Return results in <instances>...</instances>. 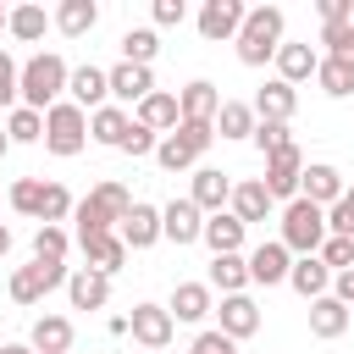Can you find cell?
Wrapping results in <instances>:
<instances>
[{
	"label": "cell",
	"instance_id": "32",
	"mask_svg": "<svg viewBox=\"0 0 354 354\" xmlns=\"http://www.w3.org/2000/svg\"><path fill=\"white\" fill-rule=\"evenodd\" d=\"M133 122H144L149 133H166V127H177V122H183V111H177V94L155 88V94L138 105V116H133Z\"/></svg>",
	"mask_w": 354,
	"mask_h": 354
},
{
	"label": "cell",
	"instance_id": "1",
	"mask_svg": "<svg viewBox=\"0 0 354 354\" xmlns=\"http://www.w3.org/2000/svg\"><path fill=\"white\" fill-rule=\"evenodd\" d=\"M138 199L122 188V183H94V194L88 199H77V210H72V221H77V243L83 238H100V232H116L122 221H127V210H133Z\"/></svg>",
	"mask_w": 354,
	"mask_h": 354
},
{
	"label": "cell",
	"instance_id": "14",
	"mask_svg": "<svg viewBox=\"0 0 354 354\" xmlns=\"http://www.w3.org/2000/svg\"><path fill=\"white\" fill-rule=\"evenodd\" d=\"M288 271H293V254H288L282 238H271V243H260V249L249 254V282H260V288L288 282Z\"/></svg>",
	"mask_w": 354,
	"mask_h": 354
},
{
	"label": "cell",
	"instance_id": "19",
	"mask_svg": "<svg viewBox=\"0 0 354 354\" xmlns=\"http://www.w3.org/2000/svg\"><path fill=\"white\" fill-rule=\"evenodd\" d=\"M77 249H83L88 271H100V277H116V271L127 266V243H122V232H100V238H83Z\"/></svg>",
	"mask_w": 354,
	"mask_h": 354
},
{
	"label": "cell",
	"instance_id": "39",
	"mask_svg": "<svg viewBox=\"0 0 354 354\" xmlns=\"http://www.w3.org/2000/svg\"><path fill=\"white\" fill-rule=\"evenodd\" d=\"M11 210H22V216H44V183L39 177H17L11 183Z\"/></svg>",
	"mask_w": 354,
	"mask_h": 354
},
{
	"label": "cell",
	"instance_id": "4",
	"mask_svg": "<svg viewBox=\"0 0 354 354\" xmlns=\"http://www.w3.org/2000/svg\"><path fill=\"white\" fill-rule=\"evenodd\" d=\"M282 243L288 254H321L326 243V210L310 199H288L282 205Z\"/></svg>",
	"mask_w": 354,
	"mask_h": 354
},
{
	"label": "cell",
	"instance_id": "52",
	"mask_svg": "<svg viewBox=\"0 0 354 354\" xmlns=\"http://www.w3.org/2000/svg\"><path fill=\"white\" fill-rule=\"evenodd\" d=\"M0 354H33V343H6Z\"/></svg>",
	"mask_w": 354,
	"mask_h": 354
},
{
	"label": "cell",
	"instance_id": "48",
	"mask_svg": "<svg viewBox=\"0 0 354 354\" xmlns=\"http://www.w3.org/2000/svg\"><path fill=\"white\" fill-rule=\"evenodd\" d=\"M315 17H321V28L326 22H348L354 17V0H315Z\"/></svg>",
	"mask_w": 354,
	"mask_h": 354
},
{
	"label": "cell",
	"instance_id": "22",
	"mask_svg": "<svg viewBox=\"0 0 354 354\" xmlns=\"http://www.w3.org/2000/svg\"><path fill=\"white\" fill-rule=\"evenodd\" d=\"M66 299H72V310H105V299H111V277L77 266V271L66 277Z\"/></svg>",
	"mask_w": 354,
	"mask_h": 354
},
{
	"label": "cell",
	"instance_id": "26",
	"mask_svg": "<svg viewBox=\"0 0 354 354\" xmlns=\"http://www.w3.org/2000/svg\"><path fill=\"white\" fill-rule=\"evenodd\" d=\"M116 232H122L127 249H149V243H160V210H155V205H133Z\"/></svg>",
	"mask_w": 354,
	"mask_h": 354
},
{
	"label": "cell",
	"instance_id": "27",
	"mask_svg": "<svg viewBox=\"0 0 354 354\" xmlns=\"http://www.w3.org/2000/svg\"><path fill=\"white\" fill-rule=\"evenodd\" d=\"M28 343H33V354H72V321L66 315H39Z\"/></svg>",
	"mask_w": 354,
	"mask_h": 354
},
{
	"label": "cell",
	"instance_id": "25",
	"mask_svg": "<svg viewBox=\"0 0 354 354\" xmlns=\"http://www.w3.org/2000/svg\"><path fill=\"white\" fill-rule=\"evenodd\" d=\"M166 310H171V321H205V315L216 310V299H210V282H177Z\"/></svg>",
	"mask_w": 354,
	"mask_h": 354
},
{
	"label": "cell",
	"instance_id": "42",
	"mask_svg": "<svg viewBox=\"0 0 354 354\" xmlns=\"http://www.w3.org/2000/svg\"><path fill=\"white\" fill-rule=\"evenodd\" d=\"M326 238H354V183H348V194L326 210Z\"/></svg>",
	"mask_w": 354,
	"mask_h": 354
},
{
	"label": "cell",
	"instance_id": "44",
	"mask_svg": "<svg viewBox=\"0 0 354 354\" xmlns=\"http://www.w3.org/2000/svg\"><path fill=\"white\" fill-rule=\"evenodd\" d=\"M17 100H22V66L0 50V105H11V111H17Z\"/></svg>",
	"mask_w": 354,
	"mask_h": 354
},
{
	"label": "cell",
	"instance_id": "53",
	"mask_svg": "<svg viewBox=\"0 0 354 354\" xmlns=\"http://www.w3.org/2000/svg\"><path fill=\"white\" fill-rule=\"evenodd\" d=\"M6 149H11V133H6V127H0V155H6Z\"/></svg>",
	"mask_w": 354,
	"mask_h": 354
},
{
	"label": "cell",
	"instance_id": "41",
	"mask_svg": "<svg viewBox=\"0 0 354 354\" xmlns=\"http://www.w3.org/2000/svg\"><path fill=\"white\" fill-rule=\"evenodd\" d=\"M321 44H326V55L354 61V22H326L321 28Z\"/></svg>",
	"mask_w": 354,
	"mask_h": 354
},
{
	"label": "cell",
	"instance_id": "23",
	"mask_svg": "<svg viewBox=\"0 0 354 354\" xmlns=\"http://www.w3.org/2000/svg\"><path fill=\"white\" fill-rule=\"evenodd\" d=\"M271 205H277V199L266 194V183H260V177H249V183H232V205H227V210H232L243 227H249V221H266V216H271Z\"/></svg>",
	"mask_w": 354,
	"mask_h": 354
},
{
	"label": "cell",
	"instance_id": "10",
	"mask_svg": "<svg viewBox=\"0 0 354 354\" xmlns=\"http://www.w3.org/2000/svg\"><path fill=\"white\" fill-rule=\"evenodd\" d=\"M127 326H133V343H144L149 354H160V348L171 343V332H177V321H171L166 304H133Z\"/></svg>",
	"mask_w": 354,
	"mask_h": 354
},
{
	"label": "cell",
	"instance_id": "51",
	"mask_svg": "<svg viewBox=\"0 0 354 354\" xmlns=\"http://www.w3.org/2000/svg\"><path fill=\"white\" fill-rule=\"evenodd\" d=\"M6 254H11V227L0 221V260H6Z\"/></svg>",
	"mask_w": 354,
	"mask_h": 354
},
{
	"label": "cell",
	"instance_id": "37",
	"mask_svg": "<svg viewBox=\"0 0 354 354\" xmlns=\"http://www.w3.org/2000/svg\"><path fill=\"white\" fill-rule=\"evenodd\" d=\"M160 55V39H155V28H127L122 33V61H133V66H149Z\"/></svg>",
	"mask_w": 354,
	"mask_h": 354
},
{
	"label": "cell",
	"instance_id": "8",
	"mask_svg": "<svg viewBox=\"0 0 354 354\" xmlns=\"http://www.w3.org/2000/svg\"><path fill=\"white\" fill-rule=\"evenodd\" d=\"M66 277H72V271H66L61 260H33V266H17V271H11V299H17V304H39V299H44L50 288H61Z\"/></svg>",
	"mask_w": 354,
	"mask_h": 354
},
{
	"label": "cell",
	"instance_id": "2",
	"mask_svg": "<svg viewBox=\"0 0 354 354\" xmlns=\"http://www.w3.org/2000/svg\"><path fill=\"white\" fill-rule=\"evenodd\" d=\"M282 28H288V17H282V6H254L249 17H243V28H238V61L243 66H266V61H277V50H282Z\"/></svg>",
	"mask_w": 354,
	"mask_h": 354
},
{
	"label": "cell",
	"instance_id": "24",
	"mask_svg": "<svg viewBox=\"0 0 354 354\" xmlns=\"http://www.w3.org/2000/svg\"><path fill=\"white\" fill-rule=\"evenodd\" d=\"M243 221L232 216V210H216V216H205V243H210V254H243Z\"/></svg>",
	"mask_w": 354,
	"mask_h": 354
},
{
	"label": "cell",
	"instance_id": "35",
	"mask_svg": "<svg viewBox=\"0 0 354 354\" xmlns=\"http://www.w3.org/2000/svg\"><path fill=\"white\" fill-rule=\"evenodd\" d=\"M254 127H260L254 105H243V100H221V116H216V133H221V138H254Z\"/></svg>",
	"mask_w": 354,
	"mask_h": 354
},
{
	"label": "cell",
	"instance_id": "50",
	"mask_svg": "<svg viewBox=\"0 0 354 354\" xmlns=\"http://www.w3.org/2000/svg\"><path fill=\"white\" fill-rule=\"evenodd\" d=\"M332 299H343V304H348V310H354V266H348V271H337V277H332Z\"/></svg>",
	"mask_w": 354,
	"mask_h": 354
},
{
	"label": "cell",
	"instance_id": "56",
	"mask_svg": "<svg viewBox=\"0 0 354 354\" xmlns=\"http://www.w3.org/2000/svg\"><path fill=\"white\" fill-rule=\"evenodd\" d=\"M348 22H354V17H348Z\"/></svg>",
	"mask_w": 354,
	"mask_h": 354
},
{
	"label": "cell",
	"instance_id": "18",
	"mask_svg": "<svg viewBox=\"0 0 354 354\" xmlns=\"http://www.w3.org/2000/svg\"><path fill=\"white\" fill-rule=\"evenodd\" d=\"M216 315H221V332H227L232 343H243V337H254V332H260V304H254L249 293H227Z\"/></svg>",
	"mask_w": 354,
	"mask_h": 354
},
{
	"label": "cell",
	"instance_id": "21",
	"mask_svg": "<svg viewBox=\"0 0 354 354\" xmlns=\"http://www.w3.org/2000/svg\"><path fill=\"white\" fill-rule=\"evenodd\" d=\"M177 111H183V122H210V127H216V116H221V94H216V83L194 77V83L177 94Z\"/></svg>",
	"mask_w": 354,
	"mask_h": 354
},
{
	"label": "cell",
	"instance_id": "33",
	"mask_svg": "<svg viewBox=\"0 0 354 354\" xmlns=\"http://www.w3.org/2000/svg\"><path fill=\"white\" fill-rule=\"evenodd\" d=\"M310 332H315V337H343V332H348V304L332 299V293L315 299V304H310Z\"/></svg>",
	"mask_w": 354,
	"mask_h": 354
},
{
	"label": "cell",
	"instance_id": "28",
	"mask_svg": "<svg viewBox=\"0 0 354 354\" xmlns=\"http://www.w3.org/2000/svg\"><path fill=\"white\" fill-rule=\"evenodd\" d=\"M315 66H321V55L310 44H288L282 39V50H277V77L282 83H304V77H315Z\"/></svg>",
	"mask_w": 354,
	"mask_h": 354
},
{
	"label": "cell",
	"instance_id": "11",
	"mask_svg": "<svg viewBox=\"0 0 354 354\" xmlns=\"http://www.w3.org/2000/svg\"><path fill=\"white\" fill-rule=\"evenodd\" d=\"M348 194V183H343V171L337 166H326V160H310L304 166V183H299V199H310V205H321V210H332L337 199Z\"/></svg>",
	"mask_w": 354,
	"mask_h": 354
},
{
	"label": "cell",
	"instance_id": "49",
	"mask_svg": "<svg viewBox=\"0 0 354 354\" xmlns=\"http://www.w3.org/2000/svg\"><path fill=\"white\" fill-rule=\"evenodd\" d=\"M188 17V6L183 0H155V28H177Z\"/></svg>",
	"mask_w": 354,
	"mask_h": 354
},
{
	"label": "cell",
	"instance_id": "34",
	"mask_svg": "<svg viewBox=\"0 0 354 354\" xmlns=\"http://www.w3.org/2000/svg\"><path fill=\"white\" fill-rule=\"evenodd\" d=\"M315 83H321V94H326V100H348V94H354V61L321 55V66H315Z\"/></svg>",
	"mask_w": 354,
	"mask_h": 354
},
{
	"label": "cell",
	"instance_id": "46",
	"mask_svg": "<svg viewBox=\"0 0 354 354\" xmlns=\"http://www.w3.org/2000/svg\"><path fill=\"white\" fill-rule=\"evenodd\" d=\"M321 260H326V271H348L354 266V238H326L321 243Z\"/></svg>",
	"mask_w": 354,
	"mask_h": 354
},
{
	"label": "cell",
	"instance_id": "17",
	"mask_svg": "<svg viewBox=\"0 0 354 354\" xmlns=\"http://www.w3.org/2000/svg\"><path fill=\"white\" fill-rule=\"evenodd\" d=\"M288 288H293L299 299H310V304L326 299V293H332V271H326V260H321V254H299L293 271H288Z\"/></svg>",
	"mask_w": 354,
	"mask_h": 354
},
{
	"label": "cell",
	"instance_id": "40",
	"mask_svg": "<svg viewBox=\"0 0 354 354\" xmlns=\"http://www.w3.org/2000/svg\"><path fill=\"white\" fill-rule=\"evenodd\" d=\"M66 249H72L66 227H39V232H33V260H61V266H66Z\"/></svg>",
	"mask_w": 354,
	"mask_h": 354
},
{
	"label": "cell",
	"instance_id": "7",
	"mask_svg": "<svg viewBox=\"0 0 354 354\" xmlns=\"http://www.w3.org/2000/svg\"><path fill=\"white\" fill-rule=\"evenodd\" d=\"M304 149L299 144H288V149H277V155H266V194L271 199H299V183H304Z\"/></svg>",
	"mask_w": 354,
	"mask_h": 354
},
{
	"label": "cell",
	"instance_id": "43",
	"mask_svg": "<svg viewBox=\"0 0 354 354\" xmlns=\"http://www.w3.org/2000/svg\"><path fill=\"white\" fill-rule=\"evenodd\" d=\"M288 144H293L288 122H260V127H254V149H260V155H277V149H288Z\"/></svg>",
	"mask_w": 354,
	"mask_h": 354
},
{
	"label": "cell",
	"instance_id": "12",
	"mask_svg": "<svg viewBox=\"0 0 354 354\" xmlns=\"http://www.w3.org/2000/svg\"><path fill=\"white\" fill-rule=\"evenodd\" d=\"M243 17H249V6H238V0H205V6H199V33H205L210 44H216V39H238Z\"/></svg>",
	"mask_w": 354,
	"mask_h": 354
},
{
	"label": "cell",
	"instance_id": "3",
	"mask_svg": "<svg viewBox=\"0 0 354 354\" xmlns=\"http://www.w3.org/2000/svg\"><path fill=\"white\" fill-rule=\"evenodd\" d=\"M66 77H72V66H66L55 50L28 55V61H22V105H28V111H50V105H61Z\"/></svg>",
	"mask_w": 354,
	"mask_h": 354
},
{
	"label": "cell",
	"instance_id": "13",
	"mask_svg": "<svg viewBox=\"0 0 354 354\" xmlns=\"http://www.w3.org/2000/svg\"><path fill=\"white\" fill-rule=\"evenodd\" d=\"M66 100L72 105H83L88 116L111 100V72H100V66H72V77H66Z\"/></svg>",
	"mask_w": 354,
	"mask_h": 354
},
{
	"label": "cell",
	"instance_id": "36",
	"mask_svg": "<svg viewBox=\"0 0 354 354\" xmlns=\"http://www.w3.org/2000/svg\"><path fill=\"white\" fill-rule=\"evenodd\" d=\"M55 17H44V6H11V39H22V44H33V39H44V28H50Z\"/></svg>",
	"mask_w": 354,
	"mask_h": 354
},
{
	"label": "cell",
	"instance_id": "38",
	"mask_svg": "<svg viewBox=\"0 0 354 354\" xmlns=\"http://www.w3.org/2000/svg\"><path fill=\"white\" fill-rule=\"evenodd\" d=\"M6 133H11V144H39V138H44V111L17 105V111L6 116Z\"/></svg>",
	"mask_w": 354,
	"mask_h": 354
},
{
	"label": "cell",
	"instance_id": "9",
	"mask_svg": "<svg viewBox=\"0 0 354 354\" xmlns=\"http://www.w3.org/2000/svg\"><path fill=\"white\" fill-rule=\"evenodd\" d=\"M160 238H171L177 249L183 243H199L205 238V210L194 199H166L160 205Z\"/></svg>",
	"mask_w": 354,
	"mask_h": 354
},
{
	"label": "cell",
	"instance_id": "5",
	"mask_svg": "<svg viewBox=\"0 0 354 354\" xmlns=\"http://www.w3.org/2000/svg\"><path fill=\"white\" fill-rule=\"evenodd\" d=\"M83 144H88V111L72 105V100L50 105V111H44V149L61 155V160H72Z\"/></svg>",
	"mask_w": 354,
	"mask_h": 354
},
{
	"label": "cell",
	"instance_id": "55",
	"mask_svg": "<svg viewBox=\"0 0 354 354\" xmlns=\"http://www.w3.org/2000/svg\"><path fill=\"white\" fill-rule=\"evenodd\" d=\"M160 354H166V348H160Z\"/></svg>",
	"mask_w": 354,
	"mask_h": 354
},
{
	"label": "cell",
	"instance_id": "30",
	"mask_svg": "<svg viewBox=\"0 0 354 354\" xmlns=\"http://www.w3.org/2000/svg\"><path fill=\"white\" fill-rule=\"evenodd\" d=\"M210 288L227 293H243L249 288V254H210Z\"/></svg>",
	"mask_w": 354,
	"mask_h": 354
},
{
	"label": "cell",
	"instance_id": "15",
	"mask_svg": "<svg viewBox=\"0 0 354 354\" xmlns=\"http://www.w3.org/2000/svg\"><path fill=\"white\" fill-rule=\"evenodd\" d=\"M149 94H155L149 66H133V61H116V66H111V100H116V105H144Z\"/></svg>",
	"mask_w": 354,
	"mask_h": 354
},
{
	"label": "cell",
	"instance_id": "31",
	"mask_svg": "<svg viewBox=\"0 0 354 354\" xmlns=\"http://www.w3.org/2000/svg\"><path fill=\"white\" fill-rule=\"evenodd\" d=\"M94 22H100V6H94V0H61V6H55V28H61L66 39L94 33Z\"/></svg>",
	"mask_w": 354,
	"mask_h": 354
},
{
	"label": "cell",
	"instance_id": "45",
	"mask_svg": "<svg viewBox=\"0 0 354 354\" xmlns=\"http://www.w3.org/2000/svg\"><path fill=\"white\" fill-rule=\"evenodd\" d=\"M155 149H160V138H155V133H149L144 122H133V127H127V138H122V155L144 160V155H155Z\"/></svg>",
	"mask_w": 354,
	"mask_h": 354
},
{
	"label": "cell",
	"instance_id": "6",
	"mask_svg": "<svg viewBox=\"0 0 354 354\" xmlns=\"http://www.w3.org/2000/svg\"><path fill=\"white\" fill-rule=\"evenodd\" d=\"M210 138H216V127L210 122H177L166 138H160V149H155V160L166 166V171H188L205 149H210Z\"/></svg>",
	"mask_w": 354,
	"mask_h": 354
},
{
	"label": "cell",
	"instance_id": "54",
	"mask_svg": "<svg viewBox=\"0 0 354 354\" xmlns=\"http://www.w3.org/2000/svg\"><path fill=\"white\" fill-rule=\"evenodd\" d=\"M6 28H11V11H6V6H0V33H6Z\"/></svg>",
	"mask_w": 354,
	"mask_h": 354
},
{
	"label": "cell",
	"instance_id": "47",
	"mask_svg": "<svg viewBox=\"0 0 354 354\" xmlns=\"http://www.w3.org/2000/svg\"><path fill=\"white\" fill-rule=\"evenodd\" d=\"M194 354H238V343H232L221 326H210V332H199V337H194Z\"/></svg>",
	"mask_w": 354,
	"mask_h": 354
},
{
	"label": "cell",
	"instance_id": "29",
	"mask_svg": "<svg viewBox=\"0 0 354 354\" xmlns=\"http://www.w3.org/2000/svg\"><path fill=\"white\" fill-rule=\"evenodd\" d=\"M127 127H133V116H127L122 105H100V111L88 116V138H94V144H111V149H122Z\"/></svg>",
	"mask_w": 354,
	"mask_h": 354
},
{
	"label": "cell",
	"instance_id": "20",
	"mask_svg": "<svg viewBox=\"0 0 354 354\" xmlns=\"http://www.w3.org/2000/svg\"><path fill=\"white\" fill-rule=\"evenodd\" d=\"M293 111H299V88L293 83H282V77L260 83V94H254V116L260 122H288Z\"/></svg>",
	"mask_w": 354,
	"mask_h": 354
},
{
	"label": "cell",
	"instance_id": "16",
	"mask_svg": "<svg viewBox=\"0 0 354 354\" xmlns=\"http://www.w3.org/2000/svg\"><path fill=\"white\" fill-rule=\"evenodd\" d=\"M188 199H194L205 216H216V210H227V205H232V177H227V171H216V166H199V171H194V188H188Z\"/></svg>",
	"mask_w": 354,
	"mask_h": 354
}]
</instances>
